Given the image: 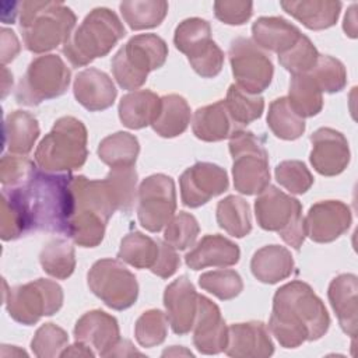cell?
<instances>
[{
  "label": "cell",
  "mask_w": 358,
  "mask_h": 358,
  "mask_svg": "<svg viewBox=\"0 0 358 358\" xmlns=\"http://www.w3.org/2000/svg\"><path fill=\"white\" fill-rule=\"evenodd\" d=\"M303 221L306 236L317 243H329L348 231L352 215L343 201L324 200L315 203Z\"/></svg>",
  "instance_id": "obj_16"
},
{
  "label": "cell",
  "mask_w": 358,
  "mask_h": 358,
  "mask_svg": "<svg viewBox=\"0 0 358 358\" xmlns=\"http://www.w3.org/2000/svg\"><path fill=\"white\" fill-rule=\"evenodd\" d=\"M127 357V355H143L140 351H137L130 341L127 340H119L117 344L110 351L109 357Z\"/></svg>",
  "instance_id": "obj_54"
},
{
  "label": "cell",
  "mask_w": 358,
  "mask_h": 358,
  "mask_svg": "<svg viewBox=\"0 0 358 358\" xmlns=\"http://www.w3.org/2000/svg\"><path fill=\"white\" fill-rule=\"evenodd\" d=\"M20 52V42L8 28H1V63L3 66L14 60Z\"/></svg>",
  "instance_id": "obj_52"
},
{
  "label": "cell",
  "mask_w": 358,
  "mask_h": 358,
  "mask_svg": "<svg viewBox=\"0 0 358 358\" xmlns=\"http://www.w3.org/2000/svg\"><path fill=\"white\" fill-rule=\"evenodd\" d=\"M239 129L229 116L224 99L199 108L192 122L193 134L203 141H221L231 137Z\"/></svg>",
  "instance_id": "obj_26"
},
{
  "label": "cell",
  "mask_w": 358,
  "mask_h": 358,
  "mask_svg": "<svg viewBox=\"0 0 358 358\" xmlns=\"http://www.w3.org/2000/svg\"><path fill=\"white\" fill-rule=\"evenodd\" d=\"M267 124L281 140H296L305 131V120L291 108L287 96L274 99L268 106Z\"/></svg>",
  "instance_id": "obj_38"
},
{
  "label": "cell",
  "mask_w": 358,
  "mask_h": 358,
  "mask_svg": "<svg viewBox=\"0 0 358 358\" xmlns=\"http://www.w3.org/2000/svg\"><path fill=\"white\" fill-rule=\"evenodd\" d=\"M161 109V98L150 90L131 91L119 102V119L123 126L138 130L151 126Z\"/></svg>",
  "instance_id": "obj_27"
},
{
  "label": "cell",
  "mask_w": 358,
  "mask_h": 358,
  "mask_svg": "<svg viewBox=\"0 0 358 358\" xmlns=\"http://www.w3.org/2000/svg\"><path fill=\"white\" fill-rule=\"evenodd\" d=\"M287 99L302 119L316 116L323 108L322 91L309 73L292 76Z\"/></svg>",
  "instance_id": "obj_32"
},
{
  "label": "cell",
  "mask_w": 358,
  "mask_h": 358,
  "mask_svg": "<svg viewBox=\"0 0 358 358\" xmlns=\"http://www.w3.org/2000/svg\"><path fill=\"white\" fill-rule=\"evenodd\" d=\"M224 351L234 358H266L273 355L274 344L263 322L234 323L228 327Z\"/></svg>",
  "instance_id": "obj_21"
},
{
  "label": "cell",
  "mask_w": 358,
  "mask_h": 358,
  "mask_svg": "<svg viewBox=\"0 0 358 358\" xmlns=\"http://www.w3.org/2000/svg\"><path fill=\"white\" fill-rule=\"evenodd\" d=\"M87 129L73 116L56 120L35 150V164L45 172L63 173L80 169L88 157Z\"/></svg>",
  "instance_id": "obj_6"
},
{
  "label": "cell",
  "mask_w": 358,
  "mask_h": 358,
  "mask_svg": "<svg viewBox=\"0 0 358 358\" xmlns=\"http://www.w3.org/2000/svg\"><path fill=\"white\" fill-rule=\"evenodd\" d=\"M140 152V144L136 136L127 131H117L105 137L98 145L99 159L115 166H134Z\"/></svg>",
  "instance_id": "obj_34"
},
{
  "label": "cell",
  "mask_w": 358,
  "mask_h": 358,
  "mask_svg": "<svg viewBox=\"0 0 358 358\" xmlns=\"http://www.w3.org/2000/svg\"><path fill=\"white\" fill-rule=\"evenodd\" d=\"M71 73L57 55L35 57L18 83L15 99L20 105L36 106L43 101L63 95L70 84Z\"/></svg>",
  "instance_id": "obj_10"
},
{
  "label": "cell",
  "mask_w": 358,
  "mask_h": 358,
  "mask_svg": "<svg viewBox=\"0 0 358 358\" xmlns=\"http://www.w3.org/2000/svg\"><path fill=\"white\" fill-rule=\"evenodd\" d=\"M199 285L221 301H229L238 296L243 289L241 275L235 270H214L203 273Z\"/></svg>",
  "instance_id": "obj_43"
},
{
  "label": "cell",
  "mask_w": 358,
  "mask_h": 358,
  "mask_svg": "<svg viewBox=\"0 0 358 358\" xmlns=\"http://www.w3.org/2000/svg\"><path fill=\"white\" fill-rule=\"evenodd\" d=\"M8 315L18 323L31 326L42 316H52L63 305L62 287L46 278L15 285L4 291Z\"/></svg>",
  "instance_id": "obj_11"
},
{
  "label": "cell",
  "mask_w": 358,
  "mask_h": 358,
  "mask_svg": "<svg viewBox=\"0 0 358 358\" xmlns=\"http://www.w3.org/2000/svg\"><path fill=\"white\" fill-rule=\"evenodd\" d=\"M117 257L136 268H152L159 257V241L138 231L123 236Z\"/></svg>",
  "instance_id": "obj_33"
},
{
  "label": "cell",
  "mask_w": 358,
  "mask_h": 358,
  "mask_svg": "<svg viewBox=\"0 0 358 358\" xmlns=\"http://www.w3.org/2000/svg\"><path fill=\"white\" fill-rule=\"evenodd\" d=\"M117 320L99 309L84 313L74 326L76 341L92 347L98 355L109 357L120 340Z\"/></svg>",
  "instance_id": "obj_20"
},
{
  "label": "cell",
  "mask_w": 358,
  "mask_h": 358,
  "mask_svg": "<svg viewBox=\"0 0 358 358\" xmlns=\"http://www.w3.org/2000/svg\"><path fill=\"white\" fill-rule=\"evenodd\" d=\"M255 215L260 228L277 232L287 245L299 250L306 238L299 200L268 185L255 201Z\"/></svg>",
  "instance_id": "obj_8"
},
{
  "label": "cell",
  "mask_w": 358,
  "mask_h": 358,
  "mask_svg": "<svg viewBox=\"0 0 358 358\" xmlns=\"http://www.w3.org/2000/svg\"><path fill=\"white\" fill-rule=\"evenodd\" d=\"M94 355L95 352L81 341H77L76 344L66 347L60 354V357H94Z\"/></svg>",
  "instance_id": "obj_53"
},
{
  "label": "cell",
  "mask_w": 358,
  "mask_h": 358,
  "mask_svg": "<svg viewBox=\"0 0 358 358\" xmlns=\"http://www.w3.org/2000/svg\"><path fill=\"white\" fill-rule=\"evenodd\" d=\"M217 222L231 236L243 238L252 231L250 208L239 196H227L217 204Z\"/></svg>",
  "instance_id": "obj_36"
},
{
  "label": "cell",
  "mask_w": 358,
  "mask_h": 358,
  "mask_svg": "<svg viewBox=\"0 0 358 358\" xmlns=\"http://www.w3.org/2000/svg\"><path fill=\"white\" fill-rule=\"evenodd\" d=\"M199 232L200 227L194 215L180 211L166 224L164 239L176 250H185L196 242Z\"/></svg>",
  "instance_id": "obj_45"
},
{
  "label": "cell",
  "mask_w": 358,
  "mask_h": 358,
  "mask_svg": "<svg viewBox=\"0 0 358 358\" xmlns=\"http://www.w3.org/2000/svg\"><path fill=\"white\" fill-rule=\"evenodd\" d=\"M176 210L175 182L171 176L155 173L145 178L138 186L137 218L150 232L161 231Z\"/></svg>",
  "instance_id": "obj_14"
},
{
  "label": "cell",
  "mask_w": 358,
  "mask_h": 358,
  "mask_svg": "<svg viewBox=\"0 0 358 358\" xmlns=\"http://www.w3.org/2000/svg\"><path fill=\"white\" fill-rule=\"evenodd\" d=\"M36 117L25 110H14L4 120V147L10 154L27 155L39 137Z\"/></svg>",
  "instance_id": "obj_30"
},
{
  "label": "cell",
  "mask_w": 358,
  "mask_h": 358,
  "mask_svg": "<svg viewBox=\"0 0 358 358\" xmlns=\"http://www.w3.org/2000/svg\"><path fill=\"white\" fill-rule=\"evenodd\" d=\"M358 280L357 275L345 273L331 280L327 291L330 305L337 316L340 327L350 337L357 336L358 324V302H357Z\"/></svg>",
  "instance_id": "obj_24"
},
{
  "label": "cell",
  "mask_w": 358,
  "mask_h": 358,
  "mask_svg": "<svg viewBox=\"0 0 358 358\" xmlns=\"http://www.w3.org/2000/svg\"><path fill=\"white\" fill-rule=\"evenodd\" d=\"M193 70L204 77V78H213L220 74L222 64H224V52L220 49V46L213 41L208 46H206L200 53H197L193 57L187 59Z\"/></svg>",
  "instance_id": "obj_49"
},
{
  "label": "cell",
  "mask_w": 358,
  "mask_h": 358,
  "mask_svg": "<svg viewBox=\"0 0 358 358\" xmlns=\"http://www.w3.org/2000/svg\"><path fill=\"white\" fill-rule=\"evenodd\" d=\"M36 168V164L18 154H4L0 162V182L3 186L21 183Z\"/></svg>",
  "instance_id": "obj_48"
},
{
  "label": "cell",
  "mask_w": 358,
  "mask_h": 358,
  "mask_svg": "<svg viewBox=\"0 0 358 358\" xmlns=\"http://www.w3.org/2000/svg\"><path fill=\"white\" fill-rule=\"evenodd\" d=\"M329 326L327 309L309 284L295 280L275 291L268 329L281 347L296 348L319 340Z\"/></svg>",
  "instance_id": "obj_2"
},
{
  "label": "cell",
  "mask_w": 358,
  "mask_h": 358,
  "mask_svg": "<svg viewBox=\"0 0 358 358\" xmlns=\"http://www.w3.org/2000/svg\"><path fill=\"white\" fill-rule=\"evenodd\" d=\"M277 182L294 194L306 193L313 185V176L302 161L288 159L282 161L275 166Z\"/></svg>",
  "instance_id": "obj_46"
},
{
  "label": "cell",
  "mask_w": 358,
  "mask_h": 358,
  "mask_svg": "<svg viewBox=\"0 0 358 358\" xmlns=\"http://www.w3.org/2000/svg\"><path fill=\"white\" fill-rule=\"evenodd\" d=\"M224 102L229 116L239 127L259 119L264 110V99L262 95L249 94L236 84L229 85Z\"/></svg>",
  "instance_id": "obj_40"
},
{
  "label": "cell",
  "mask_w": 358,
  "mask_h": 358,
  "mask_svg": "<svg viewBox=\"0 0 358 358\" xmlns=\"http://www.w3.org/2000/svg\"><path fill=\"white\" fill-rule=\"evenodd\" d=\"M211 42V25L203 18H186L175 29L173 43L187 59L200 53Z\"/></svg>",
  "instance_id": "obj_39"
},
{
  "label": "cell",
  "mask_w": 358,
  "mask_h": 358,
  "mask_svg": "<svg viewBox=\"0 0 358 358\" xmlns=\"http://www.w3.org/2000/svg\"><path fill=\"white\" fill-rule=\"evenodd\" d=\"M70 172L53 173L36 168L18 185L3 186L0 236L13 241L32 231L69 236L74 208Z\"/></svg>",
  "instance_id": "obj_1"
},
{
  "label": "cell",
  "mask_w": 358,
  "mask_h": 358,
  "mask_svg": "<svg viewBox=\"0 0 358 358\" xmlns=\"http://www.w3.org/2000/svg\"><path fill=\"white\" fill-rule=\"evenodd\" d=\"M229 152L235 190L246 196L262 193L270 185L268 154L262 140L239 129L229 137Z\"/></svg>",
  "instance_id": "obj_9"
},
{
  "label": "cell",
  "mask_w": 358,
  "mask_h": 358,
  "mask_svg": "<svg viewBox=\"0 0 358 358\" xmlns=\"http://www.w3.org/2000/svg\"><path fill=\"white\" fill-rule=\"evenodd\" d=\"M87 282L92 294L115 310L130 308L138 296L136 275L115 259L95 262L87 274Z\"/></svg>",
  "instance_id": "obj_12"
},
{
  "label": "cell",
  "mask_w": 358,
  "mask_h": 358,
  "mask_svg": "<svg viewBox=\"0 0 358 358\" xmlns=\"http://www.w3.org/2000/svg\"><path fill=\"white\" fill-rule=\"evenodd\" d=\"M309 74L322 92H340L347 85V71L344 64L338 59L327 55H319L316 64Z\"/></svg>",
  "instance_id": "obj_41"
},
{
  "label": "cell",
  "mask_w": 358,
  "mask_h": 358,
  "mask_svg": "<svg viewBox=\"0 0 358 358\" xmlns=\"http://www.w3.org/2000/svg\"><path fill=\"white\" fill-rule=\"evenodd\" d=\"M253 42L266 50L281 55L302 36L301 31L281 17H260L252 25Z\"/></svg>",
  "instance_id": "obj_25"
},
{
  "label": "cell",
  "mask_w": 358,
  "mask_h": 358,
  "mask_svg": "<svg viewBox=\"0 0 358 358\" xmlns=\"http://www.w3.org/2000/svg\"><path fill=\"white\" fill-rule=\"evenodd\" d=\"M168 322L175 334H187L194 324L199 308V294L186 275L172 281L164 292Z\"/></svg>",
  "instance_id": "obj_19"
},
{
  "label": "cell",
  "mask_w": 358,
  "mask_h": 358,
  "mask_svg": "<svg viewBox=\"0 0 358 358\" xmlns=\"http://www.w3.org/2000/svg\"><path fill=\"white\" fill-rule=\"evenodd\" d=\"M355 8H357V6L352 4V6L348 8V11H347V14H345V17H344V31H345V34H347L348 36H351V38H357Z\"/></svg>",
  "instance_id": "obj_55"
},
{
  "label": "cell",
  "mask_w": 358,
  "mask_h": 358,
  "mask_svg": "<svg viewBox=\"0 0 358 358\" xmlns=\"http://www.w3.org/2000/svg\"><path fill=\"white\" fill-rule=\"evenodd\" d=\"M190 123V106L187 101L178 95L169 94L161 98V109L151 124L154 131L165 138L180 136Z\"/></svg>",
  "instance_id": "obj_31"
},
{
  "label": "cell",
  "mask_w": 358,
  "mask_h": 358,
  "mask_svg": "<svg viewBox=\"0 0 358 358\" xmlns=\"http://www.w3.org/2000/svg\"><path fill=\"white\" fill-rule=\"evenodd\" d=\"M71 192L74 208L69 238L81 248H95L103 241L106 224L115 211L130 214L133 210L126 193L109 173L98 180L73 176Z\"/></svg>",
  "instance_id": "obj_3"
},
{
  "label": "cell",
  "mask_w": 358,
  "mask_h": 358,
  "mask_svg": "<svg viewBox=\"0 0 358 358\" xmlns=\"http://www.w3.org/2000/svg\"><path fill=\"white\" fill-rule=\"evenodd\" d=\"M252 274L264 284H275L294 271L291 252L280 245H267L255 252L250 260Z\"/></svg>",
  "instance_id": "obj_28"
},
{
  "label": "cell",
  "mask_w": 358,
  "mask_h": 358,
  "mask_svg": "<svg viewBox=\"0 0 358 358\" xmlns=\"http://www.w3.org/2000/svg\"><path fill=\"white\" fill-rule=\"evenodd\" d=\"M77 17L60 1L27 0L20 3L18 22L24 46L32 53H45L64 45L71 36Z\"/></svg>",
  "instance_id": "obj_4"
},
{
  "label": "cell",
  "mask_w": 358,
  "mask_h": 358,
  "mask_svg": "<svg viewBox=\"0 0 358 358\" xmlns=\"http://www.w3.org/2000/svg\"><path fill=\"white\" fill-rule=\"evenodd\" d=\"M241 250L236 243L221 235H206L186 253L185 263L192 270L206 267H229L239 262Z\"/></svg>",
  "instance_id": "obj_23"
},
{
  "label": "cell",
  "mask_w": 358,
  "mask_h": 358,
  "mask_svg": "<svg viewBox=\"0 0 358 358\" xmlns=\"http://www.w3.org/2000/svg\"><path fill=\"white\" fill-rule=\"evenodd\" d=\"M73 92L77 102L90 112H99L110 108L117 95L112 78L94 67L85 69L76 76Z\"/></svg>",
  "instance_id": "obj_22"
},
{
  "label": "cell",
  "mask_w": 358,
  "mask_h": 358,
  "mask_svg": "<svg viewBox=\"0 0 358 358\" xmlns=\"http://www.w3.org/2000/svg\"><path fill=\"white\" fill-rule=\"evenodd\" d=\"M123 20L134 31L158 27L168 13L164 0H127L119 4Z\"/></svg>",
  "instance_id": "obj_35"
},
{
  "label": "cell",
  "mask_w": 358,
  "mask_h": 358,
  "mask_svg": "<svg viewBox=\"0 0 358 358\" xmlns=\"http://www.w3.org/2000/svg\"><path fill=\"white\" fill-rule=\"evenodd\" d=\"M124 34V27L116 13L106 7H96L71 34L62 52L71 66L83 67L106 56Z\"/></svg>",
  "instance_id": "obj_5"
},
{
  "label": "cell",
  "mask_w": 358,
  "mask_h": 358,
  "mask_svg": "<svg viewBox=\"0 0 358 358\" xmlns=\"http://www.w3.org/2000/svg\"><path fill=\"white\" fill-rule=\"evenodd\" d=\"M179 185L182 203L196 208L224 193L229 180L224 168L211 162H196L180 175Z\"/></svg>",
  "instance_id": "obj_15"
},
{
  "label": "cell",
  "mask_w": 358,
  "mask_h": 358,
  "mask_svg": "<svg viewBox=\"0 0 358 358\" xmlns=\"http://www.w3.org/2000/svg\"><path fill=\"white\" fill-rule=\"evenodd\" d=\"M166 42L155 34H140L127 41L112 59V73L123 90L140 88L150 71L164 66Z\"/></svg>",
  "instance_id": "obj_7"
},
{
  "label": "cell",
  "mask_w": 358,
  "mask_h": 358,
  "mask_svg": "<svg viewBox=\"0 0 358 358\" xmlns=\"http://www.w3.org/2000/svg\"><path fill=\"white\" fill-rule=\"evenodd\" d=\"M39 262L45 273L57 280H66L76 268L74 246L66 239H50L43 245L39 253Z\"/></svg>",
  "instance_id": "obj_37"
},
{
  "label": "cell",
  "mask_w": 358,
  "mask_h": 358,
  "mask_svg": "<svg viewBox=\"0 0 358 358\" xmlns=\"http://www.w3.org/2000/svg\"><path fill=\"white\" fill-rule=\"evenodd\" d=\"M310 164L323 176L340 175L350 164V147L343 133L320 127L310 136Z\"/></svg>",
  "instance_id": "obj_17"
},
{
  "label": "cell",
  "mask_w": 358,
  "mask_h": 358,
  "mask_svg": "<svg viewBox=\"0 0 358 358\" xmlns=\"http://www.w3.org/2000/svg\"><path fill=\"white\" fill-rule=\"evenodd\" d=\"M253 13L252 1H231L220 0L214 3L215 18L228 25H242L245 24Z\"/></svg>",
  "instance_id": "obj_50"
},
{
  "label": "cell",
  "mask_w": 358,
  "mask_h": 358,
  "mask_svg": "<svg viewBox=\"0 0 358 358\" xmlns=\"http://www.w3.org/2000/svg\"><path fill=\"white\" fill-rule=\"evenodd\" d=\"M319 57V52L312 43V41L302 34V36L292 45L287 52L278 55L280 64L294 74H305L309 73L316 60Z\"/></svg>",
  "instance_id": "obj_44"
},
{
  "label": "cell",
  "mask_w": 358,
  "mask_h": 358,
  "mask_svg": "<svg viewBox=\"0 0 358 358\" xmlns=\"http://www.w3.org/2000/svg\"><path fill=\"white\" fill-rule=\"evenodd\" d=\"M168 317L159 309L144 312L134 324V336L141 347L151 348L159 345L166 338Z\"/></svg>",
  "instance_id": "obj_42"
},
{
  "label": "cell",
  "mask_w": 358,
  "mask_h": 358,
  "mask_svg": "<svg viewBox=\"0 0 358 358\" xmlns=\"http://www.w3.org/2000/svg\"><path fill=\"white\" fill-rule=\"evenodd\" d=\"M67 343L69 336L62 327L55 323H45L36 330L31 341V350L39 358H53L62 354Z\"/></svg>",
  "instance_id": "obj_47"
},
{
  "label": "cell",
  "mask_w": 358,
  "mask_h": 358,
  "mask_svg": "<svg viewBox=\"0 0 358 358\" xmlns=\"http://www.w3.org/2000/svg\"><path fill=\"white\" fill-rule=\"evenodd\" d=\"M228 56L238 87L255 95L268 88L274 74L273 63L252 39L235 38L231 42Z\"/></svg>",
  "instance_id": "obj_13"
},
{
  "label": "cell",
  "mask_w": 358,
  "mask_h": 358,
  "mask_svg": "<svg viewBox=\"0 0 358 358\" xmlns=\"http://www.w3.org/2000/svg\"><path fill=\"white\" fill-rule=\"evenodd\" d=\"M280 6L289 15L313 31L333 27L337 22L341 11V3L331 0L280 1Z\"/></svg>",
  "instance_id": "obj_29"
},
{
  "label": "cell",
  "mask_w": 358,
  "mask_h": 358,
  "mask_svg": "<svg viewBox=\"0 0 358 358\" xmlns=\"http://www.w3.org/2000/svg\"><path fill=\"white\" fill-rule=\"evenodd\" d=\"M192 330L193 344L201 354H220L228 344V327L221 310L204 295H199V308Z\"/></svg>",
  "instance_id": "obj_18"
},
{
  "label": "cell",
  "mask_w": 358,
  "mask_h": 358,
  "mask_svg": "<svg viewBox=\"0 0 358 358\" xmlns=\"http://www.w3.org/2000/svg\"><path fill=\"white\" fill-rule=\"evenodd\" d=\"M179 266L180 259L176 253V249L168 245L165 241H159V257L151 271L161 278H169L176 273Z\"/></svg>",
  "instance_id": "obj_51"
}]
</instances>
